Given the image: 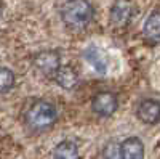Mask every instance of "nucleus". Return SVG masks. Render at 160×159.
I'll return each mask as SVG.
<instances>
[{
	"mask_svg": "<svg viewBox=\"0 0 160 159\" xmlns=\"http://www.w3.org/2000/svg\"><path fill=\"white\" fill-rule=\"evenodd\" d=\"M61 19L69 29L80 31L93 19V7L88 0H68L61 7Z\"/></svg>",
	"mask_w": 160,
	"mask_h": 159,
	"instance_id": "nucleus-1",
	"label": "nucleus"
},
{
	"mask_svg": "<svg viewBox=\"0 0 160 159\" xmlns=\"http://www.w3.org/2000/svg\"><path fill=\"white\" fill-rule=\"evenodd\" d=\"M58 119L56 106L47 100H37L31 104L26 113V122L34 130H45L50 129Z\"/></svg>",
	"mask_w": 160,
	"mask_h": 159,
	"instance_id": "nucleus-2",
	"label": "nucleus"
},
{
	"mask_svg": "<svg viewBox=\"0 0 160 159\" xmlns=\"http://www.w3.org/2000/svg\"><path fill=\"white\" fill-rule=\"evenodd\" d=\"M34 64L42 74L51 77L61 66V56L56 50H42L34 56Z\"/></svg>",
	"mask_w": 160,
	"mask_h": 159,
	"instance_id": "nucleus-3",
	"label": "nucleus"
},
{
	"mask_svg": "<svg viewBox=\"0 0 160 159\" xmlns=\"http://www.w3.org/2000/svg\"><path fill=\"white\" fill-rule=\"evenodd\" d=\"M117 108H118V100L117 95L112 92H99L91 101V109L102 117L112 116L117 111Z\"/></svg>",
	"mask_w": 160,
	"mask_h": 159,
	"instance_id": "nucleus-4",
	"label": "nucleus"
},
{
	"mask_svg": "<svg viewBox=\"0 0 160 159\" xmlns=\"http://www.w3.org/2000/svg\"><path fill=\"white\" fill-rule=\"evenodd\" d=\"M133 13L135 8L130 0H115L111 7V21L118 28H123L131 21Z\"/></svg>",
	"mask_w": 160,
	"mask_h": 159,
	"instance_id": "nucleus-5",
	"label": "nucleus"
},
{
	"mask_svg": "<svg viewBox=\"0 0 160 159\" xmlns=\"http://www.w3.org/2000/svg\"><path fill=\"white\" fill-rule=\"evenodd\" d=\"M55 81L59 87H62L64 90H74L78 85V74L75 72V69L72 66H59L56 69V72L53 74Z\"/></svg>",
	"mask_w": 160,
	"mask_h": 159,
	"instance_id": "nucleus-6",
	"label": "nucleus"
},
{
	"mask_svg": "<svg viewBox=\"0 0 160 159\" xmlns=\"http://www.w3.org/2000/svg\"><path fill=\"white\" fill-rule=\"evenodd\" d=\"M138 117L139 121L149 125H155L158 122V116H160V106L155 100H142L138 106Z\"/></svg>",
	"mask_w": 160,
	"mask_h": 159,
	"instance_id": "nucleus-7",
	"label": "nucleus"
},
{
	"mask_svg": "<svg viewBox=\"0 0 160 159\" xmlns=\"http://www.w3.org/2000/svg\"><path fill=\"white\" fill-rule=\"evenodd\" d=\"M122 159H144V145L138 137H130L120 143Z\"/></svg>",
	"mask_w": 160,
	"mask_h": 159,
	"instance_id": "nucleus-8",
	"label": "nucleus"
},
{
	"mask_svg": "<svg viewBox=\"0 0 160 159\" xmlns=\"http://www.w3.org/2000/svg\"><path fill=\"white\" fill-rule=\"evenodd\" d=\"M142 32H144L146 39H148L149 42H152L154 45L158 44V39H160V16H158L157 8L146 18L144 26H142Z\"/></svg>",
	"mask_w": 160,
	"mask_h": 159,
	"instance_id": "nucleus-9",
	"label": "nucleus"
},
{
	"mask_svg": "<svg viewBox=\"0 0 160 159\" xmlns=\"http://www.w3.org/2000/svg\"><path fill=\"white\" fill-rule=\"evenodd\" d=\"M85 60L95 68V71H98L99 74H104L108 71V60H106V55L95 45H90L85 53H83Z\"/></svg>",
	"mask_w": 160,
	"mask_h": 159,
	"instance_id": "nucleus-10",
	"label": "nucleus"
},
{
	"mask_svg": "<svg viewBox=\"0 0 160 159\" xmlns=\"http://www.w3.org/2000/svg\"><path fill=\"white\" fill-rule=\"evenodd\" d=\"M78 148L74 141L64 140L53 150V159H78Z\"/></svg>",
	"mask_w": 160,
	"mask_h": 159,
	"instance_id": "nucleus-11",
	"label": "nucleus"
},
{
	"mask_svg": "<svg viewBox=\"0 0 160 159\" xmlns=\"http://www.w3.org/2000/svg\"><path fill=\"white\" fill-rule=\"evenodd\" d=\"M15 85V74L8 68H0V93H7Z\"/></svg>",
	"mask_w": 160,
	"mask_h": 159,
	"instance_id": "nucleus-12",
	"label": "nucleus"
},
{
	"mask_svg": "<svg viewBox=\"0 0 160 159\" xmlns=\"http://www.w3.org/2000/svg\"><path fill=\"white\" fill-rule=\"evenodd\" d=\"M102 159H122V156H120V145L117 141H109L102 150Z\"/></svg>",
	"mask_w": 160,
	"mask_h": 159,
	"instance_id": "nucleus-13",
	"label": "nucleus"
},
{
	"mask_svg": "<svg viewBox=\"0 0 160 159\" xmlns=\"http://www.w3.org/2000/svg\"><path fill=\"white\" fill-rule=\"evenodd\" d=\"M0 16H2V0H0Z\"/></svg>",
	"mask_w": 160,
	"mask_h": 159,
	"instance_id": "nucleus-14",
	"label": "nucleus"
}]
</instances>
